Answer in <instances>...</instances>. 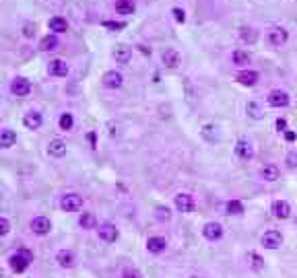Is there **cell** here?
Instances as JSON below:
<instances>
[{
    "mask_svg": "<svg viewBox=\"0 0 297 278\" xmlns=\"http://www.w3.org/2000/svg\"><path fill=\"white\" fill-rule=\"evenodd\" d=\"M233 150H235V157H237V159H242V161H246V163H248V161H252V159H254V154H256L254 142H252L248 136L237 138V142H235Z\"/></svg>",
    "mask_w": 297,
    "mask_h": 278,
    "instance_id": "1",
    "label": "cell"
},
{
    "mask_svg": "<svg viewBox=\"0 0 297 278\" xmlns=\"http://www.w3.org/2000/svg\"><path fill=\"white\" fill-rule=\"evenodd\" d=\"M266 103L275 109H285L291 105V95L285 89H273V91H269V95H266Z\"/></svg>",
    "mask_w": 297,
    "mask_h": 278,
    "instance_id": "2",
    "label": "cell"
},
{
    "mask_svg": "<svg viewBox=\"0 0 297 278\" xmlns=\"http://www.w3.org/2000/svg\"><path fill=\"white\" fill-rule=\"evenodd\" d=\"M266 44L271 48H283L287 42H289V31L285 27H271L266 31Z\"/></svg>",
    "mask_w": 297,
    "mask_h": 278,
    "instance_id": "3",
    "label": "cell"
},
{
    "mask_svg": "<svg viewBox=\"0 0 297 278\" xmlns=\"http://www.w3.org/2000/svg\"><path fill=\"white\" fill-rule=\"evenodd\" d=\"M31 262H33V256L29 254V252H25V250H21V252H17V254H13V256L9 258V266H11V270L17 272V274L25 272Z\"/></svg>",
    "mask_w": 297,
    "mask_h": 278,
    "instance_id": "4",
    "label": "cell"
},
{
    "mask_svg": "<svg viewBox=\"0 0 297 278\" xmlns=\"http://www.w3.org/2000/svg\"><path fill=\"white\" fill-rule=\"evenodd\" d=\"M173 206H175L177 212L190 214V212H194V208H196V200H194L192 194H188V192H180V194H175V196H173Z\"/></svg>",
    "mask_w": 297,
    "mask_h": 278,
    "instance_id": "5",
    "label": "cell"
},
{
    "mask_svg": "<svg viewBox=\"0 0 297 278\" xmlns=\"http://www.w3.org/2000/svg\"><path fill=\"white\" fill-rule=\"evenodd\" d=\"M237 37H240V42L246 44V46H256L258 39H260V31L254 25H242L240 29H237Z\"/></svg>",
    "mask_w": 297,
    "mask_h": 278,
    "instance_id": "6",
    "label": "cell"
},
{
    "mask_svg": "<svg viewBox=\"0 0 297 278\" xmlns=\"http://www.w3.org/2000/svg\"><path fill=\"white\" fill-rule=\"evenodd\" d=\"M60 208H62L64 212H77V210H81V208H83V196H79V194H75V192L64 194V196L60 198Z\"/></svg>",
    "mask_w": 297,
    "mask_h": 278,
    "instance_id": "7",
    "label": "cell"
},
{
    "mask_svg": "<svg viewBox=\"0 0 297 278\" xmlns=\"http://www.w3.org/2000/svg\"><path fill=\"white\" fill-rule=\"evenodd\" d=\"M235 81L240 83L242 87H248V89H252V87H256V85H258V81H260V74H258L256 70H252V68H242V70H237V74H235Z\"/></svg>",
    "mask_w": 297,
    "mask_h": 278,
    "instance_id": "8",
    "label": "cell"
},
{
    "mask_svg": "<svg viewBox=\"0 0 297 278\" xmlns=\"http://www.w3.org/2000/svg\"><path fill=\"white\" fill-rule=\"evenodd\" d=\"M223 225L221 223H217V221H209L204 227H202V235H204V239L206 241H221L223 239Z\"/></svg>",
    "mask_w": 297,
    "mask_h": 278,
    "instance_id": "9",
    "label": "cell"
},
{
    "mask_svg": "<svg viewBox=\"0 0 297 278\" xmlns=\"http://www.w3.org/2000/svg\"><path fill=\"white\" fill-rule=\"evenodd\" d=\"M260 243L266 247V250H279V247L283 245V233L281 231H266L262 237H260Z\"/></svg>",
    "mask_w": 297,
    "mask_h": 278,
    "instance_id": "10",
    "label": "cell"
},
{
    "mask_svg": "<svg viewBox=\"0 0 297 278\" xmlns=\"http://www.w3.org/2000/svg\"><path fill=\"white\" fill-rule=\"evenodd\" d=\"M101 85H103L105 89L116 91V89H120V87L124 85V76H122V72H118V70H107V72H103V76H101Z\"/></svg>",
    "mask_w": 297,
    "mask_h": 278,
    "instance_id": "11",
    "label": "cell"
},
{
    "mask_svg": "<svg viewBox=\"0 0 297 278\" xmlns=\"http://www.w3.org/2000/svg\"><path fill=\"white\" fill-rule=\"evenodd\" d=\"M161 62L165 64V68H177L180 66V62H182V56H180V52H177L175 48H165L163 52H161Z\"/></svg>",
    "mask_w": 297,
    "mask_h": 278,
    "instance_id": "12",
    "label": "cell"
},
{
    "mask_svg": "<svg viewBox=\"0 0 297 278\" xmlns=\"http://www.w3.org/2000/svg\"><path fill=\"white\" fill-rule=\"evenodd\" d=\"M11 93L17 97H27L29 93H31V83H29L25 76H17L11 83Z\"/></svg>",
    "mask_w": 297,
    "mask_h": 278,
    "instance_id": "13",
    "label": "cell"
},
{
    "mask_svg": "<svg viewBox=\"0 0 297 278\" xmlns=\"http://www.w3.org/2000/svg\"><path fill=\"white\" fill-rule=\"evenodd\" d=\"M29 229H31L33 235L44 237V235H48L52 231V223H50V219H46V216H35V219L29 223Z\"/></svg>",
    "mask_w": 297,
    "mask_h": 278,
    "instance_id": "14",
    "label": "cell"
},
{
    "mask_svg": "<svg viewBox=\"0 0 297 278\" xmlns=\"http://www.w3.org/2000/svg\"><path fill=\"white\" fill-rule=\"evenodd\" d=\"M271 212H273L275 219H279V221H287L293 210H291V204H289L287 200H275L273 206H271Z\"/></svg>",
    "mask_w": 297,
    "mask_h": 278,
    "instance_id": "15",
    "label": "cell"
},
{
    "mask_svg": "<svg viewBox=\"0 0 297 278\" xmlns=\"http://www.w3.org/2000/svg\"><path fill=\"white\" fill-rule=\"evenodd\" d=\"M68 64L64 60H60V58H54V60H50V64H48V74L50 76H58V78H62V76H66L68 74Z\"/></svg>",
    "mask_w": 297,
    "mask_h": 278,
    "instance_id": "16",
    "label": "cell"
},
{
    "mask_svg": "<svg viewBox=\"0 0 297 278\" xmlns=\"http://www.w3.org/2000/svg\"><path fill=\"white\" fill-rule=\"evenodd\" d=\"M146 250L151 252V254H155V256L163 254V252L167 250V239H165V237H161V235H153V237H148V239H146Z\"/></svg>",
    "mask_w": 297,
    "mask_h": 278,
    "instance_id": "17",
    "label": "cell"
},
{
    "mask_svg": "<svg viewBox=\"0 0 297 278\" xmlns=\"http://www.w3.org/2000/svg\"><path fill=\"white\" fill-rule=\"evenodd\" d=\"M200 136L209 142V144H215L221 140V132H219V126L217 124H204L200 128Z\"/></svg>",
    "mask_w": 297,
    "mask_h": 278,
    "instance_id": "18",
    "label": "cell"
},
{
    "mask_svg": "<svg viewBox=\"0 0 297 278\" xmlns=\"http://www.w3.org/2000/svg\"><path fill=\"white\" fill-rule=\"evenodd\" d=\"M258 177H260L262 181H277V179L281 177V169H279L275 163H266V165L260 167Z\"/></svg>",
    "mask_w": 297,
    "mask_h": 278,
    "instance_id": "19",
    "label": "cell"
},
{
    "mask_svg": "<svg viewBox=\"0 0 297 278\" xmlns=\"http://www.w3.org/2000/svg\"><path fill=\"white\" fill-rule=\"evenodd\" d=\"M97 235H99V239H101V241H105V243H114L120 233H118L116 225H112V223H103V225H99Z\"/></svg>",
    "mask_w": 297,
    "mask_h": 278,
    "instance_id": "20",
    "label": "cell"
},
{
    "mask_svg": "<svg viewBox=\"0 0 297 278\" xmlns=\"http://www.w3.org/2000/svg\"><path fill=\"white\" fill-rule=\"evenodd\" d=\"M112 56H114V60L118 62V64H128L130 58H132V50L128 46H124V44H118L112 50Z\"/></svg>",
    "mask_w": 297,
    "mask_h": 278,
    "instance_id": "21",
    "label": "cell"
},
{
    "mask_svg": "<svg viewBox=\"0 0 297 278\" xmlns=\"http://www.w3.org/2000/svg\"><path fill=\"white\" fill-rule=\"evenodd\" d=\"M231 62H233V64L237 66V68H248V64H250V62H252V56H250V52H246V50H240V48H237V50H233L231 52Z\"/></svg>",
    "mask_w": 297,
    "mask_h": 278,
    "instance_id": "22",
    "label": "cell"
},
{
    "mask_svg": "<svg viewBox=\"0 0 297 278\" xmlns=\"http://www.w3.org/2000/svg\"><path fill=\"white\" fill-rule=\"evenodd\" d=\"M48 29L52 31L54 35H60V33H66V31L70 29V25H68V21L64 17H52L48 21Z\"/></svg>",
    "mask_w": 297,
    "mask_h": 278,
    "instance_id": "23",
    "label": "cell"
},
{
    "mask_svg": "<svg viewBox=\"0 0 297 278\" xmlns=\"http://www.w3.org/2000/svg\"><path fill=\"white\" fill-rule=\"evenodd\" d=\"M42 122H44V117H42V113L35 111V109L27 111V113L23 115V124H25L27 130H38V128L42 126Z\"/></svg>",
    "mask_w": 297,
    "mask_h": 278,
    "instance_id": "24",
    "label": "cell"
},
{
    "mask_svg": "<svg viewBox=\"0 0 297 278\" xmlns=\"http://www.w3.org/2000/svg\"><path fill=\"white\" fill-rule=\"evenodd\" d=\"M48 152H50V157H56V159H60L66 154V142L62 138H52L48 142Z\"/></svg>",
    "mask_w": 297,
    "mask_h": 278,
    "instance_id": "25",
    "label": "cell"
},
{
    "mask_svg": "<svg viewBox=\"0 0 297 278\" xmlns=\"http://www.w3.org/2000/svg\"><path fill=\"white\" fill-rule=\"evenodd\" d=\"M114 9L118 15H134L136 13V3L134 0H116Z\"/></svg>",
    "mask_w": 297,
    "mask_h": 278,
    "instance_id": "26",
    "label": "cell"
},
{
    "mask_svg": "<svg viewBox=\"0 0 297 278\" xmlns=\"http://www.w3.org/2000/svg\"><path fill=\"white\" fill-rule=\"evenodd\" d=\"M56 262H58V266H60V268H72L77 258H75V254L70 250H60L56 254Z\"/></svg>",
    "mask_w": 297,
    "mask_h": 278,
    "instance_id": "27",
    "label": "cell"
},
{
    "mask_svg": "<svg viewBox=\"0 0 297 278\" xmlns=\"http://www.w3.org/2000/svg\"><path fill=\"white\" fill-rule=\"evenodd\" d=\"M79 225L85 231H93V229H97V216L93 212H83L79 216Z\"/></svg>",
    "mask_w": 297,
    "mask_h": 278,
    "instance_id": "28",
    "label": "cell"
},
{
    "mask_svg": "<svg viewBox=\"0 0 297 278\" xmlns=\"http://www.w3.org/2000/svg\"><path fill=\"white\" fill-rule=\"evenodd\" d=\"M246 262H248V268L254 270V272H262V270H264V260H262V256L256 254V252H248V254H246Z\"/></svg>",
    "mask_w": 297,
    "mask_h": 278,
    "instance_id": "29",
    "label": "cell"
},
{
    "mask_svg": "<svg viewBox=\"0 0 297 278\" xmlns=\"http://www.w3.org/2000/svg\"><path fill=\"white\" fill-rule=\"evenodd\" d=\"M58 46H60V42H58V35H44L42 39H40V50L42 52H54V50H58Z\"/></svg>",
    "mask_w": 297,
    "mask_h": 278,
    "instance_id": "30",
    "label": "cell"
},
{
    "mask_svg": "<svg viewBox=\"0 0 297 278\" xmlns=\"http://www.w3.org/2000/svg\"><path fill=\"white\" fill-rule=\"evenodd\" d=\"M246 113H248V117H252V120H264V109H262V105L258 103V101H248L246 103Z\"/></svg>",
    "mask_w": 297,
    "mask_h": 278,
    "instance_id": "31",
    "label": "cell"
},
{
    "mask_svg": "<svg viewBox=\"0 0 297 278\" xmlns=\"http://www.w3.org/2000/svg\"><path fill=\"white\" fill-rule=\"evenodd\" d=\"M15 142H17V134L13 130H9V128L0 130V148H11Z\"/></svg>",
    "mask_w": 297,
    "mask_h": 278,
    "instance_id": "32",
    "label": "cell"
},
{
    "mask_svg": "<svg viewBox=\"0 0 297 278\" xmlns=\"http://www.w3.org/2000/svg\"><path fill=\"white\" fill-rule=\"evenodd\" d=\"M225 210H227V214L242 216L244 214V202H240V200H227L225 202Z\"/></svg>",
    "mask_w": 297,
    "mask_h": 278,
    "instance_id": "33",
    "label": "cell"
},
{
    "mask_svg": "<svg viewBox=\"0 0 297 278\" xmlns=\"http://www.w3.org/2000/svg\"><path fill=\"white\" fill-rule=\"evenodd\" d=\"M58 126H60V130H64V132L72 130V126H75V117H72V113H70V111H64L60 117H58Z\"/></svg>",
    "mask_w": 297,
    "mask_h": 278,
    "instance_id": "34",
    "label": "cell"
},
{
    "mask_svg": "<svg viewBox=\"0 0 297 278\" xmlns=\"http://www.w3.org/2000/svg\"><path fill=\"white\" fill-rule=\"evenodd\" d=\"M155 216H157L159 221H169L171 219V210L167 206H157L155 208Z\"/></svg>",
    "mask_w": 297,
    "mask_h": 278,
    "instance_id": "35",
    "label": "cell"
},
{
    "mask_svg": "<svg viewBox=\"0 0 297 278\" xmlns=\"http://www.w3.org/2000/svg\"><path fill=\"white\" fill-rule=\"evenodd\" d=\"M285 165H287V169H297V150H289L287 152Z\"/></svg>",
    "mask_w": 297,
    "mask_h": 278,
    "instance_id": "36",
    "label": "cell"
},
{
    "mask_svg": "<svg viewBox=\"0 0 297 278\" xmlns=\"http://www.w3.org/2000/svg\"><path fill=\"white\" fill-rule=\"evenodd\" d=\"M171 15H173V19H175L177 23H186V11H184V9L173 7V9H171Z\"/></svg>",
    "mask_w": 297,
    "mask_h": 278,
    "instance_id": "37",
    "label": "cell"
},
{
    "mask_svg": "<svg viewBox=\"0 0 297 278\" xmlns=\"http://www.w3.org/2000/svg\"><path fill=\"white\" fill-rule=\"evenodd\" d=\"M35 31H38V29H35V25H33V23H25V25H23V35H25L27 39L35 37Z\"/></svg>",
    "mask_w": 297,
    "mask_h": 278,
    "instance_id": "38",
    "label": "cell"
},
{
    "mask_svg": "<svg viewBox=\"0 0 297 278\" xmlns=\"http://www.w3.org/2000/svg\"><path fill=\"white\" fill-rule=\"evenodd\" d=\"M122 278H142V274H140V270L128 266V268L122 270Z\"/></svg>",
    "mask_w": 297,
    "mask_h": 278,
    "instance_id": "39",
    "label": "cell"
},
{
    "mask_svg": "<svg viewBox=\"0 0 297 278\" xmlns=\"http://www.w3.org/2000/svg\"><path fill=\"white\" fill-rule=\"evenodd\" d=\"M103 27H107L112 31H120V29L126 27V23H122V21H103Z\"/></svg>",
    "mask_w": 297,
    "mask_h": 278,
    "instance_id": "40",
    "label": "cell"
},
{
    "mask_svg": "<svg viewBox=\"0 0 297 278\" xmlns=\"http://www.w3.org/2000/svg\"><path fill=\"white\" fill-rule=\"evenodd\" d=\"M9 231H11V223L5 219V216H0V237L9 235Z\"/></svg>",
    "mask_w": 297,
    "mask_h": 278,
    "instance_id": "41",
    "label": "cell"
},
{
    "mask_svg": "<svg viewBox=\"0 0 297 278\" xmlns=\"http://www.w3.org/2000/svg\"><path fill=\"white\" fill-rule=\"evenodd\" d=\"M275 126H277V130L281 132V134H285L289 128H287V120L285 117H277V122H275Z\"/></svg>",
    "mask_w": 297,
    "mask_h": 278,
    "instance_id": "42",
    "label": "cell"
},
{
    "mask_svg": "<svg viewBox=\"0 0 297 278\" xmlns=\"http://www.w3.org/2000/svg\"><path fill=\"white\" fill-rule=\"evenodd\" d=\"M283 136H285V140H287V142H293V140L297 138V134H295V132H291V130H287Z\"/></svg>",
    "mask_w": 297,
    "mask_h": 278,
    "instance_id": "43",
    "label": "cell"
}]
</instances>
